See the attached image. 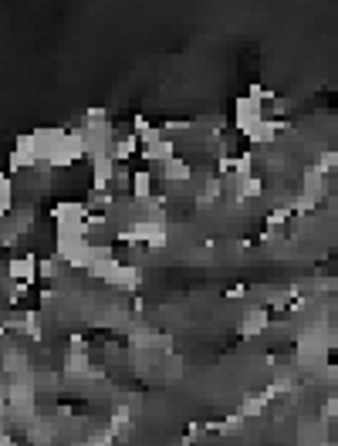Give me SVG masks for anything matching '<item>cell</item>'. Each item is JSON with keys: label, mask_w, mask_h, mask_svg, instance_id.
I'll return each mask as SVG.
<instances>
[{"label": "cell", "mask_w": 338, "mask_h": 446, "mask_svg": "<svg viewBox=\"0 0 338 446\" xmlns=\"http://www.w3.org/2000/svg\"><path fill=\"white\" fill-rule=\"evenodd\" d=\"M325 446H335V443H325Z\"/></svg>", "instance_id": "cell-21"}, {"label": "cell", "mask_w": 338, "mask_h": 446, "mask_svg": "<svg viewBox=\"0 0 338 446\" xmlns=\"http://www.w3.org/2000/svg\"><path fill=\"white\" fill-rule=\"evenodd\" d=\"M115 166H119V163L112 159V153L92 155V189H108V186L115 183V176H119Z\"/></svg>", "instance_id": "cell-4"}, {"label": "cell", "mask_w": 338, "mask_h": 446, "mask_svg": "<svg viewBox=\"0 0 338 446\" xmlns=\"http://www.w3.org/2000/svg\"><path fill=\"white\" fill-rule=\"evenodd\" d=\"M136 203H149L156 196L153 193V172H146V170H139L132 172V193H129Z\"/></svg>", "instance_id": "cell-8"}, {"label": "cell", "mask_w": 338, "mask_h": 446, "mask_svg": "<svg viewBox=\"0 0 338 446\" xmlns=\"http://www.w3.org/2000/svg\"><path fill=\"white\" fill-rule=\"evenodd\" d=\"M0 210H4V213L14 210V176H11V172L0 180Z\"/></svg>", "instance_id": "cell-14"}, {"label": "cell", "mask_w": 338, "mask_h": 446, "mask_svg": "<svg viewBox=\"0 0 338 446\" xmlns=\"http://www.w3.org/2000/svg\"><path fill=\"white\" fill-rule=\"evenodd\" d=\"M267 396H264V392H257V396H247L244 402H240V409H237V413L244 416V419H257V416H264V409H267Z\"/></svg>", "instance_id": "cell-13"}, {"label": "cell", "mask_w": 338, "mask_h": 446, "mask_svg": "<svg viewBox=\"0 0 338 446\" xmlns=\"http://www.w3.org/2000/svg\"><path fill=\"white\" fill-rule=\"evenodd\" d=\"M139 155H142L146 163H159V166H163L169 159H176V142H173V139H163V142H156V146H146Z\"/></svg>", "instance_id": "cell-7"}, {"label": "cell", "mask_w": 338, "mask_h": 446, "mask_svg": "<svg viewBox=\"0 0 338 446\" xmlns=\"http://www.w3.org/2000/svg\"><path fill=\"white\" fill-rule=\"evenodd\" d=\"M247 419L240 413H231L227 419H220V423H206V433H220V436H237V433H244Z\"/></svg>", "instance_id": "cell-9"}, {"label": "cell", "mask_w": 338, "mask_h": 446, "mask_svg": "<svg viewBox=\"0 0 338 446\" xmlns=\"http://www.w3.org/2000/svg\"><path fill=\"white\" fill-rule=\"evenodd\" d=\"M301 193L311 196V200H318V196L325 193V172H318L315 166H311V170L305 172V180H301Z\"/></svg>", "instance_id": "cell-12"}, {"label": "cell", "mask_w": 338, "mask_h": 446, "mask_svg": "<svg viewBox=\"0 0 338 446\" xmlns=\"http://www.w3.org/2000/svg\"><path fill=\"white\" fill-rule=\"evenodd\" d=\"M322 419L325 423H328V419H338V392H332V396L322 402Z\"/></svg>", "instance_id": "cell-19"}, {"label": "cell", "mask_w": 338, "mask_h": 446, "mask_svg": "<svg viewBox=\"0 0 338 446\" xmlns=\"http://www.w3.org/2000/svg\"><path fill=\"white\" fill-rule=\"evenodd\" d=\"M31 227H34V210L31 206H24V210L14 216V223H7V230L11 233H31Z\"/></svg>", "instance_id": "cell-15"}, {"label": "cell", "mask_w": 338, "mask_h": 446, "mask_svg": "<svg viewBox=\"0 0 338 446\" xmlns=\"http://www.w3.org/2000/svg\"><path fill=\"white\" fill-rule=\"evenodd\" d=\"M139 146H142V139H139L136 132H129V136H119V139H115V146H112V159H115V163H129L132 155L142 153Z\"/></svg>", "instance_id": "cell-6"}, {"label": "cell", "mask_w": 338, "mask_h": 446, "mask_svg": "<svg viewBox=\"0 0 338 446\" xmlns=\"http://www.w3.org/2000/svg\"><path fill=\"white\" fill-rule=\"evenodd\" d=\"M318 379H322V382H335V379H338V365H325V369H318Z\"/></svg>", "instance_id": "cell-20"}, {"label": "cell", "mask_w": 338, "mask_h": 446, "mask_svg": "<svg viewBox=\"0 0 338 446\" xmlns=\"http://www.w3.org/2000/svg\"><path fill=\"white\" fill-rule=\"evenodd\" d=\"M240 193H244V200H257V196H264V180L261 176H247L244 186H240Z\"/></svg>", "instance_id": "cell-17"}, {"label": "cell", "mask_w": 338, "mask_h": 446, "mask_svg": "<svg viewBox=\"0 0 338 446\" xmlns=\"http://www.w3.org/2000/svg\"><path fill=\"white\" fill-rule=\"evenodd\" d=\"M37 264H41V257H34V254H17V257H7V264H4V277H11L14 284L31 288L34 281H37Z\"/></svg>", "instance_id": "cell-2"}, {"label": "cell", "mask_w": 338, "mask_h": 446, "mask_svg": "<svg viewBox=\"0 0 338 446\" xmlns=\"http://www.w3.org/2000/svg\"><path fill=\"white\" fill-rule=\"evenodd\" d=\"M315 170L325 172V176H328L332 170H338V149H322V153H318V163H315Z\"/></svg>", "instance_id": "cell-16"}, {"label": "cell", "mask_w": 338, "mask_h": 446, "mask_svg": "<svg viewBox=\"0 0 338 446\" xmlns=\"http://www.w3.org/2000/svg\"><path fill=\"white\" fill-rule=\"evenodd\" d=\"M233 119H237V129L250 139V132H254V129L267 119V115H264V102L250 98V95H240V98L233 102Z\"/></svg>", "instance_id": "cell-1"}, {"label": "cell", "mask_w": 338, "mask_h": 446, "mask_svg": "<svg viewBox=\"0 0 338 446\" xmlns=\"http://www.w3.org/2000/svg\"><path fill=\"white\" fill-rule=\"evenodd\" d=\"M108 284H115V288H122V291H136L139 284H142V274H139V267H125V264H119V271L112 274Z\"/></svg>", "instance_id": "cell-10"}, {"label": "cell", "mask_w": 338, "mask_h": 446, "mask_svg": "<svg viewBox=\"0 0 338 446\" xmlns=\"http://www.w3.org/2000/svg\"><path fill=\"white\" fill-rule=\"evenodd\" d=\"M37 277L58 281V254H54V257H41V264H37Z\"/></svg>", "instance_id": "cell-18"}, {"label": "cell", "mask_w": 338, "mask_h": 446, "mask_svg": "<svg viewBox=\"0 0 338 446\" xmlns=\"http://www.w3.org/2000/svg\"><path fill=\"white\" fill-rule=\"evenodd\" d=\"M85 216H88V206L85 203H75V200H62L51 206V220L58 223V227H81L85 223Z\"/></svg>", "instance_id": "cell-3"}, {"label": "cell", "mask_w": 338, "mask_h": 446, "mask_svg": "<svg viewBox=\"0 0 338 446\" xmlns=\"http://www.w3.org/2000/svg\"><path fill=\"white\" fill-rule=\"evenodd\" d=\"M159 170H163V180H169V183H186V180H190V163H183V159H180V155H176V159H169V163H163V166H159Z\"/></svg>", "instance_id": "cell-11"}, {"label": "cell", "mask_w": 338, "mask_h": 446, "mask_svg": "<svg viewBox=\"0 0 338 446\" xmlns=\"http://www.w3.org/2000/svg\"><path fill=\"white\" fill-rule=\"evenodd\" d=\"M271 324V315L264 305H254V308L244 311V322H240V339H257L264 335V328Z\"/></svg>", "instance_id": "cell-5"}]
</instances>
